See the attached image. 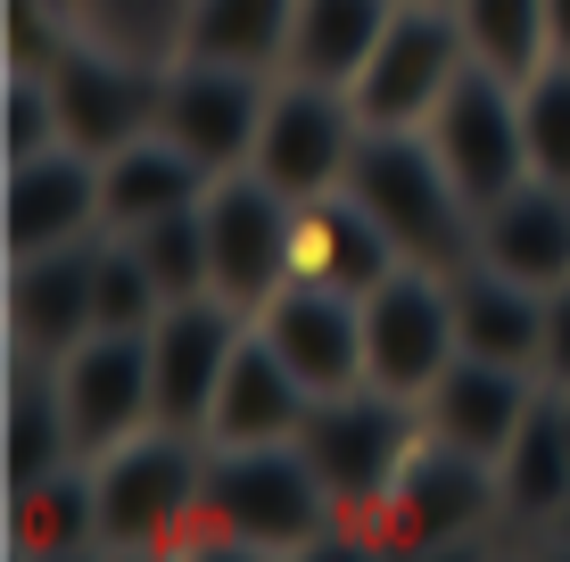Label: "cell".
I'll return each mask as SVG.
<instances>
[{
  "label": "cell",
  "instance_id": "obj_1",
  "mask_svg": "<svg viewBox=\"0 0 570 562\" xmlns=\"http://www.w3.org/2000/svg\"><path fill=\"white\" fill-rule=\"evenodd\" d=\"M372 207V224L397 240L405 265H430V274H455L480 248V207L455 190L446 158L430 149L422 125H364L356 158H347V183Z\"/></svg>",
  "mask_w": 570,
  "mask_h": 562
},
{
  "label": "cell",
  "instance_id": "obj_2",
  "mask_svg": "<svg viewBox=\"0 0 570 562\" xmlns=\"http://www.w3.org/2000/svg\"><path fill=\"white\" fill-rule=\"evenodd\" d=\"M199 521L224 546H248V554H306L347 513L331 505L323 472L306 463L298 438H265V447H207Z\"/></svg>",
  "mask_w": 570,
  "mask_h": 562
},
{
  "label": "cell",
  "instance_id": "obj_3",
  "mask_svg": "<svg viewBox=\"0 0 570 562\" xmlns=\"http://www.w3.org/2000/svg\"><path fill=\"white\" fill-rule=\"evenodd\" d=\"M91 489H100V554H157L166 538L199 530L207 438L149 422L125 447L91 455Z\"/></svg>",
  "mask_w": 570,
  "mask_h": 562
},
{
  "label": "cell",
  "instance_id": "obj_4",
  "mask_svg": "<svg viewBox=\"0 0 570 562\" xmlns=\"http://www.w3.org/2000/svg\"><path fill=\"white\" fill-rule=\"evenodd\" d=\"M414 438H422V405L381 390V381H356V390H331V397L306 405L298 447H306L314 472H323L331 505L347 521H372L389 505V489H397Z\"/></svg>",
  "mask_w": 570,
  "mask_h": 562
},
{
  "label": "cell",
  "instance_id": "obj_5",
  "mask_svg": "<svg viewBox=\"0 0 570 562\" xmlns=\"http://www.w3.org/2000/svg\"><path fill=\"white\" fill-rule=\"evenodd\" d=\"M199 224H207V265H215V298H232L240 315H257L273 289L289 282V231H298V199L273 190L257 166H232L199 190Z\"/></svg>",
  "mask_w": 570,
  "mask_h": 562
},
{
  "label": "cell",
  "instance_id": "obj_6",
  "mask_svg": "<svg viewBox=\"0 0 570 562\" xmlns=\"http://www.w3.org/2000/svg\"><path fill=\"white\" fill-rule=\"evenodd\" d=\"M430 149L446 158V174H455V190L471 207L504 199L513 183H529V132H521V83L497 67H471L446 83V100L430 108Z\"/></svg>",
  "mask_w": 570,
  "mask_h": 562
},
{
  "label": "cell",
  "instance_id": "obj_7",
  "mask_svg": "<svg viewBox=\"0 0 570 562\" xmlns=\"http://www.w3.org/2000/svg\"><path fill=\"white\" fill-rule=\"evenodd\" d=\"M497 513H504L497 463L471 455V447H446V438L422 431L414 455H405V472H397V489H389V505L372 513V530L397 538V546H414V554H439V546L480 538Z\"/></svg>",
  "mask_w": 570,
  "mask_h": 562
},
{
  "label": "cell",
  "instance_id": "obj_8",
  "mask_svg": "<svg viewBox=\"0 0 570 562\" xmlns=\"http://www.w3.org/2000/svg\"><path fill=\"white\" fill-rule=\"evenodd\" d=\"M463 67H471V50H463L455 9L446 0H397V17L372 42L364 75L347 83V100H356L364 125H430V108L446 100V83Z\"/></svg>",
  "mask_w": 570,
  "mask_h": 562
},
{
  "label": "cell",
  "instance_id": "obj_9",
  "mask_svg": "<svg viewBox=\"0 0 570 562\" xmlns=\"http://www.w3.org/2000/svg\"><path fill=\"white\" fill-rule=\"evenodd\" d=\"M364 141V116L340 83H306V75H273V100L257 125V166L273 190L289 199H323V190L347 183V158Z\"/></svg>",
  "mask_w": 570,
  "mask_h": 562
},
{
  "label": "cell",
  "instance_id": "obj_10",
  "mask_svg": "<svg viewBox=\"0 0 570 562\" xmlns=\"http://www.w3.org/2000/svg\"><path fill=\"white\" fill-rule=\"evenodd\" d=\"M455 356H463V339H455V289H446V274L397 265L381 289H364V381L422 405V390Z\"/></svg>",
  "mask_w": 570,
  "mask_h": 562
},
{
  "label": "cell",
  "instance_id": "obj_11",
  "mask_svg": "<svg viewBox=\"0 0 570 562\" xmlns=\"http://www.w3.org/2000/svg\"><path fill=\"white\" fill-rule=\"evenodd\" d=\"M273 100V75L257 67H215V58H174L157 83V132L183 141L207 174H232L257 158V125Z\"/></svg>",
  "mask_w": 570,
  "mask_h": 562
},
{
  "label": "cell",
  "instance_id": "obj_12",
  "mask_svg": "<svg viewBox=\"0 0 570 562\" xmlns=\"http://www.w3.org/2000/svg\"><path fill=\"white\" fill-rule=\"evenodd\" d=\"M50 100H58V141L91 149V158H108V149L141 141L157 125V83H166V67H141V58L108 50V42H75L50 58Z\"/></svg>",
  "mask_w": 570,
  "mask_h": 562
},
{
  "label": "cell",
  "instance_id": "obj_13",
  "mask_svg": "<svg viewBox=\"0 0 570 562\" xmlns=\"http://www.w3.org/2000/svg\"><path fill=\"white\" fill-rule=\"evenodd\" d=\"M141 339H149L157 422H174V431H199V438H207V405H215V390H224L232 347L248 339V315H240L232 298H215V289H199V298H174Z\"/></svg>",
  "mask_w": 570,
  "mask_h": 562
},
{
  "label": "cell",
  "instance_id": "obj_14",
  "mask_svg": "<svg viewBox=\"0 0 570 562\" xmlns=\"http://www.w3.org/2000/svg\"><path fill=\"white\" fill-rule=\"evenodd\" d=\"M58 364V397H67V431H75V455H108L125 447L132 431L157 422V390H149V339L141 332H91L75 339Z\"/></svg>",
  "mask_w": 570,
  "mask_h": 562
},
{
  "label": "cell",
  "instance_id": "obj_15",
  "mask_svg": "<svg viewBox=\"0 0 570 562\" xmlns=\"http://www.w3.org/2000/svg\"><path fill=\"white\" fill-rule=\"evenodd\" d=\"M100 224V158L75 141H50L33 158H9V183H0V248L9 257H33V248H67L91 240Z\"/></svg>",
  "mask_w": 570,
  "mask_h": 562
},
{
  "label": "cell",
  "instance_id": "obj_16",
  "mask_svg": "<svg viewBox=\"0 0 570 562\" xmlns=\"http://www.w3.org/2000/svg\"><path fill=\"white\" fill-rule=\"evenodd\" d=\"M248 323L273 339V356H282L314 397L356 390V381H364V298H347V289L282 282Z\"/></svg>",
  "mask_w": 570,
  "mask_h": 562
},
{
  "label": "cell",
  "instance_id": "obj_17",
  "mask_svg": "<svg viewBox=\"0 0 570 562\" xmlns=\"http://www.w3.org/2000/svg\"><path fill=\"white\" fill-rule=\"evenodd\" d=\"M546 397V373L529 364H497V356H455L439 381L422 390V431L446 447H471L497 463L513 447V431L529 422V405Z\"/></svg>",
  "mask_w": 570,
  "mask_h": 562
},
{
  "label": "cell",
  "instance_id": "obj_18",
  "mask_svg": "<svg viewBox=\"0 0 570 562\" xmlns=\"http://www.w3.org/2000/svg\"><path fill=\"white\" fill-rule=\"evenodd\" d=\"M91 274H100V231L67 248H33L9 257V339L17 356H67L75 339H91Z\"/></svg>",
  "mask_w": 570,
  "mask_h": 562
},
{
  "label": "cell",
  "instance_id": "obj_19",
  "mask_svg": "<svg viewBox=\"0 0 570 562\" xmlns=\"http://www.w3.org/2000/svg\"><path fill=\"white\" fill-rule=\"evenodd\" d=\"M397 240L372 224V207L356 190H323V199H298V231H289V282H323V289H381L397 274Z\"/></svg>",
  "mask_w": 570,
  "mask_h": 562
},
{
  "label": "cell",
  "instance_id": "obj_20",
  "mask_svg": "<svg viewBox=\"0 0 570 562\" xmlns=\"http://www.w3.org/2000/svg\"><path fill=\"white\" fill-rule=\"evenodd\" d=\"M306 405L314 390L273 356V339L248 323V339L232 347L224 364V390L207 405V447H265V438H298L306 431Z\"/></svg>",
  "mask_w": 570,
  "mask_h": 562
},
{
  "label": "cell",
  "instance_id": "obj_21",
  "mask_svg": "<svg viewBox=\"0 0 570 562\" xmlns=\"http://www.w3.org/2000/svg\"><path fill=\"white\" fill-rule=\"evenodd\" d=\"M471 257L529 282V289H562L570 282V190L546 183V174H529V183H513L504 199H488Z\"/></svg>",
  "mask_w": 570,
  "mask_h": 562
},
{
  "label": "cell",
  "instance_id": "obj_22",
  "mask_svg": "<svg viewBox=\"0 0 570 562\" xmlns=\"http://www.w3.org/2000/svg\"><path fill=\"white\" fill-rule=\"evenodd\" d=\"M446 289H455L463 356H497V364H529V373H538V356H546V289L497 274V265H480V257L455 265Z\"/></svg>",
  "mask_w": 570,
  "mask_h": 562
},
{
  "label": "cell",
  "instance_id": "obj_23",
  "mask_svg": "<svg viewBox=\"0 0 570 562\" xmlns=\"http://www.w3.org/2000/svg\"><path fill=\"white\" fill-rule=\"evenodd\" d=\"M215 183V174L190 158L183 141H166V132H141V141L108 149L100 158V224L108 231H132V224H157L174 216V207H199V190Z\"/></svg>",
  "mask_w": 570,
  "mask_h": 562
},
{
  "label": "cell",
  "instance_id": "obj_24",
  "mask_svg": "<svg viewBox=\"0 0 570 562\" xmlns=\"http://www.w3.org/2000/svg\"><path fill=\"white\" fill-rule=\"evenodd\" d=\"M0 455H9V489H33V480L83 463L75 455V431H67V397H58L50 356H17L9 405H0Z\"/></svg>",
  "mask_w": 570,
  "mask_h": 562
},
{
  "label": "cell",
  "instance_id": "obj_25",
  "mask_svg": "<svg viewBox=\"0 0 570 562\" xmlns=\"http://www.w3.org/2000/svg\"><path fill=\"white\" fill-rule=\"evenodd\" d=\"M397 0H298L289 9V50H282V75H306V83H356L372 42L389 33Z\"/></svg>",
  "mask_w": 570,
  "mask_h": 562
},
{
  "label": "cell",
  "instance_id": "obj_26",
  "mask_svg": "<svg viewBox=\"0 0 570 562\" xmlns=\"http://www.w3.org/2000/svg\"><path fill=\"white\" fill-rule=\"evenodd\" d=\"M289 9H298V0H183V26H174V58H215V67H257V75H282Z\"/></svg>",
  "mask_w": 570,
  "mask_h": 562
},
{
  "label": "cell",
  "instance_id": "obj_27",
  "mask_svg": "<svg viewBox=\"0 0 570 562\" xmlns=\"http://www.w3.org/2000/svg\"><path fill=\"white\" fill-rule=\"evenodd\" d=\"M497 489H504V521H529V530H546V521L570 505V438H562L554 390L529 405L513 447L497 455Z\"/></svg>",
  "mask_w": 570,
  "mask_h": 562
},
{
  "label": "cell",
  "instance_id": "obj_28",
  "mask_svg": "<svg viewBox=\"0 0 570 562\" xmlns=\"http://www.w3.org/2000/svg\"><path fill=\"white\" fill-rule=\"evenodd\" d=\"M9 546L17 554H100V489H91V463L9 489Z\"/></svg>",
  "mask_w": 570,
  "mask_h": 562
},
{
  "label": "cell",
  "instance_id": "obj_29",
  "mask_svg": "<svg viewBox=\"0 0 570 562\" xmlns=\"http://www.w3.org/2000/svg\"><path fill=\"white\" fill-rule=\"evenodd\" d=\"M446 9L463 26V50L480 67L513 75V83L554 58V42H546V0H446Z\"/></svg>",
  "mask_w": 570,
  "mask_h": 562
},
{
  "label": "cell",
  "instance_id": "obj_30",
  "mask_svg": "<svg viewBox=\"0 0 570 562\" xmlns=\"http://www.w3.org/2000/svg\"><path fill=\"white\" fill-rule=\"evenodd\" d=\"M166 315V289L141 265V248L125 231H100V274H91V323L100 332H149Z\"/></svg>",
  "mask_w": 570,
  "mask_h": 562
},
{
  "label": "cell",
  "instance_id": "obj_31",
  "mask_svg": "<svg viewBox=\"0 0 570 562\" xmlns=\"http://www.w3.org/2000/svg\"><path fill=\"white\" fill-rule=\"evenodd\" d=\"M125 240L141 248V265L157 274L166 306H174V298H199V289H215V265H207V224H199V207H174V216H157V224H132Z\"/></svg>",
  "mask_w": 570,
  "mask_h": 562
},
{
  "label": "cell",
  "instance_id": "obj_32",
  "mask_svg": "<svg viewBox=\"0 0 570 562\" xmlns=\"http://www.w3.org/2000/svg\"><path fill=\"white\" fill-rule=\"evenodd\" d=\"M521 132H529V174L570 190V58H546L521 75Z\"/></svg>",
  "mask_w": 570,
  "mask_h": 562
},
{
  "label": "cell",
  "instance_id": "obj_33",
  "mask_svg": "<svg viewBox=\"0 0 570 562\" xmlns=\"http://www.w3.org/2000/svg\"><path fill=\"white\" fill-rule=\"evenodd\" d=\"M58 141V100H50V75L42 67H9V132L0 149L9 158H33V149Z\"/></svg>",
  "mask_w": 570,
  "mask_h": 562
},
{
  "label": "cell",
  "instance_id": "obj_34",
  "mask_svg": "<svg viewBox=\"0 0 570 562\" xmlns=\"http://www.w3.org/2000/svg\"><path fill=\"white\" fill-rule=\"evenodd\" d=\"M67 50V26L50 17V0H9V67H50Z\"/></svg>",
  "mask_w": 570,
  "mask_h": 562
},
{
  "label": "cell",
  "instance_id": "obj_35",
  "mask_svg": "<svg viewBox=\"0 0 570 562\" xmlns=\"http://www.w3.org/2000/svg\"><path fill=\"white\" fill-rule=\"evenodd\" d=\"M546 390H570V282L546 289V356H538Z\"/></svg>",
  "mask_w": 570,
  "mask_h": 562
},
{
  "label": "cell",
  "instance_id": "obj_36",
  "mask_svg": "<svg viewBox=\"0 0 570 562\" xmlns=\"http://www.w3.org/2000/svg\"><path fill=\"white\" fill-rule=\"evenodd\" d=\"M546 42H554V58H570V0H546Z\"/></svg>",
  "mask_w": 570,
  "mask_h": 562
},
{
  "label": "cell",
  "instance_id": "obj_37",
  "mask_svg": "<svg viewBox=\"0 0 570 562\" xmlns=\"http://www.w3.org/2000/svg\"><path fill=\"white\" fill-rule=\"evenodd\" d=\"M546 538H554V546H562V554H570V505H562V513H554V521H546Z\"/></svg>",
  "mask_w": 570,
  "mask_h": 562
},
{
  "label": "cell",
  "instance_id": "obj_38",
  "mask_svg": "<svg viewBox=\"0 0 570 562\" xmlns=\"http://www.w3.org/2000/svg\"><path fill=\"white\" fill-rule=\"evenodd\" d=\"M554 414H562V438H570V390H554Z\"/></svg>",
  "mask_w": 570,
  "mask_h": 562
}]
</instances>
